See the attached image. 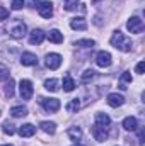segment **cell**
Returning a JSON list of instances; mask_svg holds the SVG:
<instances>
[{"label": "cell", "mask_w": 145, "mask_h": 146, "mask_svg": "<svg viewBox=\"0 0 145 146\" xmlns=\"http://www.w3.org/2000/svg\"><path fill=\"white\" fill-rule=\"evenodd\" d=\"M39 127H41L46 134H55V133H56V124L51 122V121H43V122H39Z\"/></svg>", "instance_id": "2e32d148"}, {"label": "cell", "mask_w": 145, "mask_h": 146, "mask_svg": "<svg viewBox=\"0 0 145 146\" xmlns=\"http://www.w3.org/2000/svg\"><path fill=\"white\" fill-rule=\"evenodd\" d=\"M9 34L14 37V39H22V37L28 34V27H26V24H24L22 21H15V22L10 26Z\"/></svg>", "instance_id": "7a4b0ae2"}, {"label": "cell", "mask_w": 145, "mask_h": 146, "mask_svg": "<svg viewBox=\"0 0 145 146\" xmlns=\"http://www.w3.org/2000/svg\"><path fill=\"white\" fill-rule=\"evenodd\" d=\"M2 146H12V145H2Z\"/></svg>", "instance_id": "d590c367"}, {"label": "cell", "mask_w": 145, "mask_h": 146, "mask_svg": "<svg viewBox=\"0 0 145 146\" xmlns=\"http://www.w3.org/2000/svg\"><path fill=\"white\" fill-rule=\"evenodd\" d=\"M34 133H36V127L33 124H22L19 127V134L22 138H31V136H34Z\"/></svg>", "instance_id": "5bb4252c"}, {"label": "cell", "mask_w": 145, "mask_h": 146, "mask_svg": "<svg viewBox=\"0 0 145 146\" xmlns=\"http://www.w3.org/2000/svg\"><path fill=\"white\" fill-rule=\"evenodd\" d=\"M96 42L92 41V39H79V41H75L73 42V46H79V48H92Z\"/></svg>", "instance_id": "cb8c5ba5"}, {"label": "cell", "mask_w": 145, "mask_h": 146, "mask_svg": "<svg viewBox=\"0 0 145 146\" xmlns=\"http://www.w3.org/2000/svg\"><path fill=\"white\" fill-rule=\"evenodd\" d=\"M65 109L68 110V112H77V110L80 109V100H79V99H72V100L67 104Z\"/></svg>", "instance_id": "484cf974"}, {"label": "cell", "mask_w": 145, "mask_h": 146, "mask_svg": "<svg viewBox=\"0 0 145 146\" xmlns=\"http://www.w3.org/2000/svg\"><path fill=\"white\" fill-rule=\"evenodd\" d=\"M9 19V10L5 7H0V21H7Z\"/></svg>", "instance_id": "1f68e13d"}, {"label": "cell", "mask_w": 145, "mask_h": 146, "mask_svg": "<svg viewBox=\"0 0 145 146\" xmlns=\"http://www.w3.org/2000/svg\"><path fill=\"white\" fill-rule=\"evenodd\" d=\"M10 114H12V117H24V115H28V107L26 106H14L10 109Z\"/></svg>", "instance_id": "e0dca14e"}, {"label": "cell", "mask_w": 145, "mask_h": 146, "mask_svg": "<svg viewBox=\"0 0 145 146\" xmlns=\"http://www.w3.org/2000/svg\"><path fill=\"white\" fill-rule=\"evenodd\" d=\"M39 104L43 106V109L46 112H56L60 109V100L58 99H51V97H41Z\"/></svg>", "instance_id": "277c9868"}, {"label": "cell", "mask_w": 145, "mask_h": 146, "mask_svg": "<svg viewBox=\"0 0 145 146\" xmlns=\"http://www.w3.org/2000/svg\"><path fill=\"white\" fill-rule=\"evenodd\" d=\"M96 63L101 68H108V66H111V63H113V58H111V54H109L108 51H99L96 54Z\"/></svg>", "instance_id": "9c48e42d"}, {"label": "cell", "mask_w": 145, "mask_h": 146, "mask_svg": "<svg viewBox=\"0 0 145 146\" xmlns=\"http://www.w3.org/2000/svg\"><path fill=\"white\" fill-rule=\"evenodd\" d=\"M96 122H97V124H101V126H104V127H108L109 124H111V119H109L108 114L97 112V114H96Z\"/></svg>", "instance_id": "7402d4cb"}, {"label": "cell", "mask_w": 145, "mask_h": 146, "mask_svg": "<svg viewBox=\"0 0 145 146\" xmlns=\"http://www.w3.org/2000/svg\"><path fill=\"white\" fill-rule=\"evenodd\" d=\"M123 127H125L126 131H135V129L138 127V121H137V117H133V115L126 117V119L123 121Z\"/></svg>", "instance_id": "9a60e30c"}, {"label": "cell", "mask_w": 145, "mask_h": 146, "mask_svg": "<svg viewBox=\"0 0 145 146\" xmlns=\"http://www.w3.org/2000/svg\"><path fill=\"white\" fill-rule=\"evenodd\" d=\"M33 83L29 82V80H21V83H19V94H21V97L24 99V100H29L31 97H33Z\"/></svg>", "instance_id": "8992f818"}, {"label": "cell", "mask_w": 145, "mask_h": 146, "mask_svg": "<svg viewBox=\"0 0 145 146\" xmlns=\"http://www.w3.org/2000/svg\"><path fill=\"white\" fill-rule=\"evenodd\" d=\"M48 39H50L51 42H55V44H60V42H63V34H62L58 29H53V31H50Z\"/></svg>", "instance_id": "ac0fdd59"}, {"label": "cell", "mask_w": 145, "mask_h": 146, "mask_svg": "<svg viewBox=\"0 0 145 146\" xmlns=\"http://www.w3.org/2000/svg\"><path fill=\"white\" fill-rule=\"evenodd\" d=\"M70 27L73 31H85L87 29V22H85L84 17H75V19L70 21Z\"/></svg>", "instance_id": "7c38bea8"}, {"label": "cell", "mask_w": 145, "mask_h": 146, "mask_svg": "<svg viewBox=\"0 0 145 146\" xmlns=\"http://www.w3.org/2000/svg\"><path fill=\"white\" fill-rule=\"evenodd\" d=\"M58 87H60V82H58L56 78H48V80L44 82V88H46L48 92H56Z\"/></svg>", "instance_id": "d6986e66"}, {"label": "cell", "mask_w": 145, "mask_h": 146, "mask_svg": "<svg viewBox=\"0 0 145 146\" xmlns=\"http://www.w3.org/2000/svg\"><path fill=\"white\" fill-rule=\"evenodd\" d=\"M92 2H101V0H92Z\"/></svg>", "instance_id": "e575fe53"}, {"label": "cell", "mask_w": 145, "mask_h": 146, "mask_svg": "<svg viewBox=\"0 0 145 146\" xmlns=\"http://www.w3.org/2000/svg\"><path fill=\"white\" fill-rule=\"evenodd\" d=\"M126 29H128L130 33H133V34H140V33L144 31V21H142L140 17L133 15V17L128 19V22H126Z\"/></svg>", "instance_id": "3957f363"}, {"label": "cell", "mask_w": 145, "mask_h": 146, "mask_svg": "<svg viewBox=\"0 0 145 146\" xmlns=\"http://www.w3.org/2000/svg\"><path fill=\"white\" fill-rule=\"evenodd\" d=\"M67 134H68V138L72 139V141H79L80 138H82V129L80 127H68V131H67Z\"/></svg>", "instance_id": "ffe728a7"}, {"label": "cell", "mask_w": 145, "mask_h": 146, "mask_svg": "<svg viewBox=\"0 0 145 146\" xmlns=\"http://www.w3.org/2000/svg\"><path fill=\"white\" fill-rule=\"evenodd\" d=\"M10 7H12V10H21L24 7V0H12Z\"/></svg>", "instance_id": "f546056e"}, {"label": "cell", "mask_w": 145, "mask_h": 146, "mask_svg": "<svg viewBox=\"0 0 145 146\" xmlns=\"http://www.w3.org/2000/svg\"><path fill=\"white\" fill-rule=\"evenodd\" d=\"M111 46H114L116 49H119V51H123V53H128V51H132L133 42H132L130 37L125 36L121 31H114L113 36H111Z\"/></svg>", "instance_id": "6da1fadb"}, {"label": "cell", "mask_w": 145, "mask_h": 146, "mask_svg": "<svg viewBox=\"0 0 145 146\" xmlns=\"http://www.w3.org/2000/svg\"><path fill=\"white\" fill-rule=\"evenodd\" d=\"M44 63L50 70H58L60 65H62V56L58 53H48L46 58H44Z\"/></svg>", "instance_id": "5b68a950"}, {"label": "cell", "mask_w": 145, "mask_h": 146, "mask_svg": "<svg viewBox=\"0 0 145 146\" xmlns=\"http://www.w3.org/2000/svg\"><path fill=\"white\" fill-rule=\"evenodd\" d=\"M38 12H39V15H41L43 19H50V17L53 15V3L48 2V0L39 2V3H38Z\"/></svg>", "instance_id": "ba28073f"}, {"label": "cell", "mask_w": 145, "mask_h": 146, "mask_svg": "<svg viewBox=\"0 0 145 146\" xmlns=\"http://www.w3.org/2000/svg\"><path fill=\"white\" fill-rule=\"evenodd\" d=\"M43 39H44V33L41 29H34V31L29 33V42L31 44H41Z\"/></svg>", "instance_id": "4fadbf2b"}, {"label": "cell", "mask_w": 145, "mask_h": 146, "mask_svg": "<svg viewBox=\"0 0 145 146\" xmlns=\"http://www.w3.org/2000/svg\"><path fill=\"white\" fill-rule=\"evenodd\" d=\"M145 134H144V129H140V131H138V143H140V146H144L145 145Z\"/></svg>", "instance_id": "836d02e7"}, {"label": "cell", "mask_w": 145, "mask_h": 146, "mask_svg": "<svg viewBox=\"0 0 145 146\" xmlns=\"http://www.w3.org/2000/svg\"><path fill=\"white\" fill-rule=\"evenodd\" d=\"M73 146H82V145H73Z\"/></svg>", "instance_id": "8d00e7d4"}, {"label": "cell", "mask_w": 145, "mask_h": 146, "mask_svg": "<svg viewBox=\"0 0 145 146\" xmlns=\"http://www.w3.org/2000/svg\"><path fill=\"white\" fill-rule=\"evenodd\" d=\"M119 80H121V83H130V82H132V73L130 72H123Z\"/></svg>", "instance_id": "4dcf8cb0"}, {"label": "cell", "mask_w": 145, "mask_h": 146, "mask_svg": "<svg viewBox=\"0 0 145 146\" xmlns=\"http://www.w3.org/2000/svg\"><path fill=\"white\" fill-rule=\"evenodd\" d=\"M7 78H9V68L0 63V82L2 80H7Z\"/></svg>", "instance_id": "f1b7e54d"}, {"label": "cell", "mask_w": 145, "mask_h": 146, "mask_svg": "<svg viewBox=\"0 0 145 146\" xmlns=\"http://www.w3.org/2000/svg\"><path fill=\"white\" fill-rule=\"evenodd\" d=\"M94 76H96V72L94 70H85V72L82 73V76H80V82L82 83H89Z\"/></svg>", "instance_id": "d4e9b609"}, {"label": "cell", "mask_w": 145, "mask_h": 146, "mask_svg": "<svg viewBox=\"0 0 145 146\" xmlns=\"http://www.w3.org/2000/svg\"><path fill=\"white\" fill-rule=\"evenodd\" d=\"M92 136H94L96 141L104 143V141L108 139V127H104V126H101V124L96 122V124L92 126Z\"/></svg>", "instance_id": "52a82bcc"}, {"label": "cell", "mask_w": 145, "mask_h": 146, "mask_svg": "<svg viewBox=\"0 0 145 146\" xmlns=\"http://www.w3.org/2000/svg\"><path fill=\"white\" fill-rule=\"evenodd\" d=\"M73 88H75V82H73L72 76L67 75V76L63 78V90H65V92H72Z\"/></svg>", "instance_id": "603a6c76"}, {"label": "cell", "mask_w": 145, "mask_h": 146, "mask_svg": "<svg viewBox=\"0 0 145 146\" xmlns=\"http://www.w3.org/2000/svg\"><path fill=\"white\" fill-rule=\"evenodd\" d=\"M21 63H22L24 66H34V65H38V56L34 53H22Z\"/></svg>", "instance_id": "30bf717a"}, {"label": "cell", "mask_w": 145, "mask_h": 146, "mask_svg": "<svg viewBox=\"0 0 145 146\" xmlns=\"http://www.w3.org/2000/svg\"><path fill=\"white\" fill-rule=\"evenodd\" d=\"M108 104L111 107H121L125 104V97L119 94H109L108 95Z\"/></svg>", "instance_id": "8fae6325"}, {"label": "cell", "mask_w": 145, "mask_h": 146, "mask_svg": "<svg viewBox=\"0 0 145 146\" xmlns=\"http://www.w3.org/2000/svg\"><path fill=\"white\" fill-rule=\"evenodd\" d=\"M14 85H15V83H14V80L9 76V78L5 80V88H3V94H5V97H9V99H10V97L14 95Z\"/></svg>", "instance_id": "44dd1931"}, {"label": "cell", "mask_w": 145, "mask_h": 146, "mask_svg": "<svg viewBox=\"0 0 145 146\" xmlns=\"http://www.w3.org/2000/svg\"><path fill=\"white\" fill-rule=\"evenodd\" d=\"M79 5V0H65V10H75Z\"/></svg>", "instance_id": "83f0119b"}, {"label": "cell", "mask_w": 145, "mask_h": 146, "mask_svg": "<svg viewBox=\"0 0 145 146\" xmlns=\"http://www.w3.org/2000/svg\"><path fill=\"white\" fill-rule=\"evenodd\" d=\"M2 129H3V133L9 134V136L14 134V126H12L10 122H3V124H2Z\"/></svg>", "instance_id": "4316f807"}, {"label": "cell", "mask_w": 145, "mask_h": 146, "mask_svg": "<svg viewBox=\"0 0 145 146\" xmlns=\"http://www.w3.org/2000/svg\"><path fill=\"white\" fill-rule=\"evenodd\" d=\"M135 72L138 73V75H142V73L145 72V63H144V61H140V63L135 66Z\"/></svg>", "instance_id": "d6a6232c"}]
</instances>
